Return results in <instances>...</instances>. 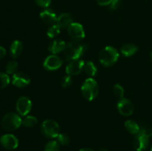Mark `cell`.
<instances>
[{
    "label": "cell",
    "instance_id": "1",
    "mask_svg": "<svg viewBox=\"0 0 152 151\" xmlns=\"http://www.w3.org/2000/svg\"><path fill=\"white\" fill-rule=\"evenodd\" d=\"M87 47L79 41H72L68 42L64 50V55L67 61H73L80 59L86 51Z\"/></svg>",
    "mask_w": 152,
    "mask_h": 151
},
{
    "label": "cell",
    "instance_id": "2",
    "mask_svg": "<svg viewBox=\"0 0 152 151\" xmlns=\"http://www.w3.org/2000/svg\"><path fill=\"white\" fill-rule=\"evenodd\" d=\"M117 50L111 46H107L101 50L99 56V60L101 65L106 68L113 66L119 59Z\"/></svg>",
    "mask_w": 152,
    "mask_h": 151
},
{
    "label": "cell",
    "instance_id": "3",
    "mask_svg": "<svg viewBox=\"0 0 152 151\" xmlns=\"http://www.w3.org/2000/svg\"><path fill=\"white\" fill-rule=\"evenodd\" d=\"M21 115L14 112H10L4 115L1 119V127L4 130L13 132L22 125Z\"/></svg>",
    "mask_w": 152,
    "mask_h": 151
},
{
    "label": "cell",
    "instance_id": "4",
    "mask_svg": "<svg viewBox=\"0 0 152 151\" xmlns=\"http://www.w3.org/2000/svg\"><path fill=\"white\" fill-rule=\"evenodd\" d=\"M81 90L85 99L88 102H91L97 96L99 93V86L94 78H88L86 79L82 85Z\"/></svg>",
    "mask_w": 152,
    "mask_h": 151
},
{
    "label": "cell",
    "instance_id": "5",
    "mask_svg": "<svg viewBox=\"0 0 152 151\" xmlns=\"http://www.w3.org/2000/svg\"><path fill=\"white\" fill-rule=\"evenodd\" d=\"M42 133L48 139H55L60 134V127L53 119L45 120L42 124Z\"/></svg>",
    "mask_w": 152,
    "mask_h": 151
},
{
    "label": "cell",
    "instance_id": "6",
    "mask_svg": "<svg viewBox=\"0 0 152 151\" xmlns=\"http://www.w3.org/2000/svg\"><path fill=\"white\" fill-rule=\"evenodd\" d=\"M68 33L69 36L74 41H80L86 36L84 28L81 24L78 22H73L68 28Z\"/></svg>",
    "mask_w": 152,
    "mask_h": 151
},
{
    "label": "cell",
    "instance_id": "7",
    "mask_svg": "<svg viewBox=\"0 0 152 151\" xmlns=\"http://www.w3.org/2000/svg\"><path fill=\"white\" fill-rule=\"evenodd\" d=\"M16 111L21 116H26L32 108V102L29 98L22 96L18 99L16 105Z\"/></svg>",
    "mask_w": 152,
    "mask_h": 151
},
{
    "label": "cell",
    "instance_id": "8",
    "mask_svg": "<svg viewBox=\"0 0 152 151\" xmlns=\"http://www.w3.org/2000/svg\"><path fill=\"white\" fill-rule=\"evenodd\" d=\"M117 109L120 114L125 116H129L133 114L134 107L132 102L129 99L122 98L117 102Z\"/></svg>",
    "mask_w": 152,
    "mask_h": 151
},
{
    "label": "cell",
    "instance_id": "9",
    "mask_svg": "<svg viewBox=\"0 0 152 151\" xmlns=\"http://www.w3.org/2000/svg\"><path fill=\"white\" fill-rule=\"evenodd\" d=\"M62 65V60L56 55L52 54L48 56L43 62V67L45 70L50 71L59 69Z\"/></svg>",
    "mask_w": 152,
    "mask_h": 151
},
{
    "label": "cell",
    "instance_id": "10",
    "mask_svg": "<svg viewBox=\"0 0 152 151\" xmlns=\"http://www.w3.org/2000/svg\"><path fill=\"white\" fill-rule=\"evenodd\" d=\"M85 62L81 59H76L71 61L66 66V73L70 76H77L82 73L84 70Z\"/></svg>",
    "mask_w": 152,
    "mask_h": 151
},
{
    "label": "cell",
    "instance_id": "11",
    "mask_svg": "<svg viewBox=\"0 0 152 151\" xmlns=\"http://www.w3.org/2000/svg\"><path fill=\"white\" fill-rule=\"evenodd\" d=\"M0 144L7 150H14L19 145L18 139L13 134H4L0 138Z\"/></svg>",
    "mask_w": 152,
    "mask_h": 151
},
{
    "label": "cell",
    "instance_id": "12",
    "mask_svg": "<svg viewBox=\"0 0 152 151\" xmlns=\"http://www.w3.org/2000/svg\"><path fill=\"white\" fill-rule=\"evenodd\" d=\"M31 82V78L27 74L22 72L15 73L12 78V84L16 87L22 88L28 85Z\"/></svg>",
    "mask_w": 152,
    "mask_h": 151
},
{
    "label": "cell",
    "instance_id": "13",
    "mask_svg": "<svg viewBox=\"0 0 152 151\" xmlns=\"http://www.w3.org/2000/svg\"><path fill=\"white\" fill-rule=\"evenodd\" d=\"M134 147L137 151H144L149 145V137L145 134L139 133L134 139Z\"/></svg>",
    "mask_w": 152,
    "mask_h": 151
},
{
    "label": "cell",
    "instance_id": "14",
    "mask_svg": "<svg viewBox=\"0 0 152 151\" xmlns=\"http://www.w3.org/2000/svg\"><path fill=\"white\" fill-rule=\"evenodd\" d=\"M40 19L48 25H54L57 21V16L56 13L51 9H45L39 14Z\"/></svg>",
    "mask_w": 152,
    "mask_h": 151
},
{
    "label": "cell",
    "instance_id": "15",
    "mask_svg": "<svg viewBox=\"0 0 152 151\" xmlns=\"http://www.w3.org/2000/svg\"><path fill=\"white\" fill-rule=\"evenodd\" d=\"M66 44L62 39H55L50 42L48 45V50L53 54L56 55L64 51Z\"/></svg>",
    "mask_w": 152,
    "mask_h": 151
},
{
    "label": "cell",
    "instance_id": "16",
    "mask_svg": "<svg viewBox=\"0 0 152 151\" xmlns=\"http://www.w3.org/2000/svg\"><path fill=\"white\" fill-rule=\"evenodd\" d=\"M73 23V18L69 13H62L57 18L56 25L60 27L61 29L63 28H68L71 24Z\"/></svg>",
    "mask_w": 152,
    "mask_h": 151
},
{
    "label": "cell",
    "instance_id": "17",
    "mask_svg": "<svg viewBox=\"0 0 152 151\" xmlns=\"http://www.w3.org/2000/svg\"><path fill=\"white\" fill-rule=\"evenodd\" d=\"M23 50V44H22V41L19 40H15L12 42L11 45H10V55L13 59L19 57L22 53Z\"/></svg>",
    "mask_w": 152,
    "mask_h": 151
},
{
    "label": "cell",
    "instance_id": "18",
    "mask_svg": "<svg viewBox=\"0 0 152 151\" xmlns=\"http://www.w3.org/2000/svg\"><path fill=\"white\" fill-rule=\"evenodd\" d=\"M138 47L136 44H132V43H128V44H124L122 46L121 49H120V52L122 54L126 57H129L137 52Z\"/></svg>",
    "mask_w": 152,
    "mask_h": 151
},
{
    "label": "cell",
    "instance_id": "19",
    "mask_svg": "<svg viewBox=\"0 0 152 151\" xmlns=\"http://www.w3.org/2000/svg\"><path fill=\"white\" fill-rule=\"evenodd\" d=\"M125 127L126 130L133 135H137L140 132L141 127L138 125L137 122L133 120H127L125 122Z\"/></svg>",
    "mask_w": 152,
    "mask_h": 151
},
{
    "label": "cell",
    "instance_id": "20",
    "mask_svg": "<svg viewBox=\"0 0 152 151\" xmlns=\"http://www.w3.org/2000/svg\"><path fill=\"white\" fill-rule=\"evenodd\" d=\"M84 70L86 71V73L88 75L91 77L94 76L96 74V73H97V69H96V65L92 62H87L86 63H85Z\"/></svg>",
    "mask_w": 152,
    "mask_h": 151
},
{
    "label": "cell",
    "instance_id": "21",
    "mask_svg": "<svg viewBox=\"0 0 152 151\" xmlns=\"http://www.w3.org/2000/svg\"><path fill=\"white\" fill-rule=\"evenodd\" d=\"M38 122V120L36 117L33 115H26L22 119V124L26 127H33L36 125Z\"/></svg>",
    "mask_w": 152,
    "mask_h": 151
},
{
    "label": "cell",
    "instance_id": "22",
    "mask_svg": "<svg viewBox=\"0 0 152 151\" xmlns=\"http://www.w3.org/2000/svg\"><path fill=\"white\" fill-rule=\"evenodd\" d=\"M61 31V28L58 25H52L50 28H48L47 31V35L49 38H55V37L57 36L59 33H60Z\"/></svg>",
    "mask_w": 152,
    "mask_h": 151
},
{
    "label": "cell",
    "instance_id": "23",
    "mask_svg": "<svg viewBox=\"0 0 152 151\" xmlns=\"http://www.w3.org/2000/svg\"><path fill=\"white\" fill-rule=\"evenodd\" d=\"M18 62L16 61H10L5 67V70L7 74H14L18 69Z\"/></svg>",
    "mask_w": 152,
    "mask_h": 151
},
{
    "label": "cell",
    "instance_id": "24",
    "mask_svg": "<svg viewBox=\"0 0 152 151\" xmlns=\"http://www.w3.org/2000/svg\"><path fill=\"white\" fill-rule=\"evenodd\" d=\"M59 144L57 141H50L45 144L44 151H59Z\"/></svg>",
    "mask_w": 152,
    "mask_h": 151
},
{
    "label": "cell",
    "instance_id": "25",
    "mask_svg": "<svg viewBox=\"0 0 152 151\" xmlns=\"http://www.w3.org/2000/svg\"><path fill=\"white\" fill-rule=\"evenodd\" d=\"M10 84V77L8 74L0 73V90L4 88Z\"/></svg>",
    "mask_w": 152,
    "mask_h": 151
},
{
    "label": "cell",
    "instance_id": "26",
    "mask_svg": "<svg viewBox=\"0 0 152 151\" xmlns=\"http://www.w3.org/2000/svg\"><path fill=\"white\" fill-rule=\"evenodd\" d=\"M56 141L61 145H68L71 142V139L69 136L65 133H60L56 138Z\"/></svg>",
    "mask_w": 152,
    "mask_h": 151
},
{
    "label": "cell",
    "instance_id": "27",
    "mask_svg": "<svg viewBox=\"0 0 152 151\" xmlns=\"http://www.w3.org/2000/svg\"><path fill=\"white\" fill-rule=\"evenodd\" d=\"M113 90H114V94H115V96L117 98H120V99L123 98V96H124V89H123V87L120 84H115L114 86Z\"/></svg>",
    "mask_w": 152,
    "mask_h": 151
},
{
    "label": "cell",
    "instance_id": "28",
    "mask_svg": "<svg viewBox=\"0 0 152 151\" xmlns=\"http://www.w3.org/2000/svg\"><path fill=\"white\" fill-rule=\"evenodd\" d=\"M71 84H72L71 76L66 75L62 77V78L61 79V85L63 87H68L71 85Z\"/></svg>",
    "mask_w": 152,
    "mask_h": 151
},
{
    "label": "cell",
    "instance_id": "29",
    "mask_svg": "<svg viewBox=\"0 0 152 151\" xmlns=\"http://www.w3.org/2000/svg\"><path fill=\"white\" fill-rule=\"evenodd\" d=\"M35 1L39 7L46 8V7H49V5L51 3L52 0H35Z\"/></svg>",
    "mask_w": 152,
    "mask_h": 151
},
{
    "label": "cell",
    "instance_id": "30",
    "mask_svg": "<svg viewBox=\"0 0 152 151\" xmlns=\"http://www.w3.org/2000/svg\"><path fill=\"white\" fill-rule=\"evenodd\" d=\"M140 133H142V134H145V136H148V137H151L152 136V127H141L140 132Z\"/></svg>",
    "mask_w": 152,
    "mask_h": 151
},
{
    "label": "cell",
    "instance_id": "31",
    "mask_svg": "<svg viewBox=\"0 0 152 151\" xmlns=\"http://www.w3.org/2000/svg\"><path fill=\"white\" fill-rule=\"evenodd\" d=\"M120 4H121L120 0H113L112 2L109 5V7L111 10H117L120 6Z\"/></svg>",
    "mask_w": 152,
    "mask_h": 151
},
{
    "label": "cell",
    "instance_id": "32",
    "mask_svg": "<svg viewBox=\"0 0 152 151\" xmlns=\"http://www.w3.org/2000/svg\"><path fill=\"white\" fill-rule=\"evenodd\" d=\"M113 0H96V2L100 6L110 5Z\"/></svg>",
    "mask_w": 152,
    "mask_h": 151
},
{
    "label": "cell",
    "instance_id": "33",
    "mask_svg": "<svg viewBox=\"0 0 152 151\" xmlns=\"http://www.w3.org/2000/svg\"><path fill=\"white\" fill-rule=\"evenodd\" d=\"M6 55V50L2 46H0V59H3Z\"/></svg>",
    "mask_w": 152,
    "mask_h": 151
},
{
    "label": "cell",
    "instance_id": "34",
    "mask_svg": "<svg viewBox=\"0 0 152 151\" xmlns=\"http://www.w3.org/2000/svg\"><path fill=\"white\" fill-rule=\"evenodd\" d=\"M80 151H94V150L90 149V148H83V149L80 150Z\"/></svg>",
    "mask_w": 152,
    "mask_h": 151
},
{
    "label": "cell",
    "instance_id": "35",
    "mask_svg": "<svg viewBox=\"0 0 152 151\" xmlns=\"http://www.w3.org/2000/svg\"><path fill=\"white\" fill-rule=\"evenodd\" d=\"M99 151H107V150H105V149H100Z\"/></svg>",
    "mask_w": 152,
    "mask_h": 151
},
{
    "label": "cell",
    "instance_id": "36",
    "mask_svg": "<svg viewBox=\"0 0 152 151\" xmlns=\"http://www.w3.org/2000/svg\"><path fill=\"white\" fill-rule=\"evenodd\" d=\"M151 62H152V51H151Z\"/></svg>",
    "mask_w": 152,
    "mask_h": 151
},
{
    "label": "cell",
    "instance_id": "37",
    "mask_svg": "<svg viewBox=\"0 0 152 151\" xmlns=\"http://www.w3.org/2000/svg\"><path fill=\"white\" fill-rule=\"evenodd\" d=\"M151 151H152V147H151Z\"/></svg>",
    "mask_w": 152,
    "mask_h": 151
}]
</instances>
